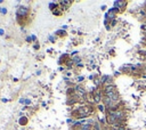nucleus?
Returning a JSON list of instances; mask_svg holds the SVG:
<instances>
[{"label": "nucleus", "instance_id": "15", "mask_svg": "<svg viewBox=\"0 0 146 130\" xmlns=\"http://www.w3.org/2000/svg\"><path fill=\"white\" fill-rule=\"evenodd\" d=\"M107 79H108V76H107V75H104V76H103V78H102V81L104 82V81L107 80Z\"/></svg>", "mask_w": 146, "mask_h": 130}, {"label": "nucleus", "instance_id": "2", "mask_svg": "<svg viewBox=\"0 0 146 130\" xmlns=\"http://www.w3.org/2000/svg\"><path fill=\"white\" fill-rule=\"evenodd\" d=\"M28 14H29V8H28V7H25V6H21L20 8L17 9V15H18L20 17L26 16Z\"/></svg>", "mask_w": 146, "mask_h": 130}, {"label": "nucleus", "instance_id": "5", "mask_svg": "<svg viewBox=\"0 0 146 130\" xmlns=\"http://www.w3.org/2000/svg\"><path fill=\"white\" fill-rule=\"evenodd\" d=\"M115 91V86L114 84H108V86L105 87V94H107V92H113Z\"/></svg>", "mask_w": 146, "mask_h": 130}, {"label": "nucleus", "instance_id": "17", "mask_svg": "<svg viewBox=\"0 0 146 130\" xmlns=\"http://www.w3.org/2000/svg\"><path fill=\"white\" fill-rule=\"evenodd\" d=\"M83 79H84L83 76H79V78H78V81H79V82H81V81H83Z\"/></svg>", "mask_w": 146, "mask_h": 130}, {"label": "nucleus", "instance_id": "18", "mask_svg": "<svg viewBox=\"0 0 146 130\" xmlns=\"http://www.w3.org/2000/svg\"><path fill=\"white\" fill-rule=\"evenodd\" d=\"M111 24H112V25L114 26V25H115V21H114V20H112V22H111Z\"/></svg>", "mask_w": 146, "mask_h": 130}, {"label": "nucleus", "instance_id": "10", "mask_svg": "<svg viewBox=\"0 0 146 130\" xmlns=\"http://www.w3.org/2000/svg\"><path fill=\"white\" fill-rule=\"evenodd\" d=\"M53 14H54V15H61V10L54 9V10H53Z\"/></svg>", "mask_w": 146, "mask_h": 130}, {"label": "nucleus", "instance_id": "1", "mask_svg": "<svg viewBox=\"0 0 146 130\" xmlns=\"http://www.w3.org/2000/svg\"><path fill=\"white\" fill-rule=\"evenodd\" d=\"M91 112H92V108L89 105H84V106H81L80 108H78V114L80 118L88 116L89 114H91Z\"/></svg>", "mask_w": 146, "mask_h": 130}, {"label": "nucleus", "instance_id": "7", "mask_svg": "<svg viewBox=\"0 0 146 130\" xmlns=\"http://www.w3.org/2000/svg\"><path fill=\"white\" fill-rule=\"evenodd\" d=\"M89 129H90V124L84 123V124H82L81 126V130H89Z\"/></svg>", "mask_w": 146, "mask_h": 130}, {"label": "nucleus", "instance_id": "13", "mask_svg": "<svg viewBox=\"0 0 146 130\" xmlns=\"http://www.w3.org/2000/svg\"><path fill=\"white\" fill-rule=\"evenodd\" d=\"M0 13H2V14H6V13H7L6 8H0Z\"/></svg>", "mask_w": 146, "mask_h": 130}, {"label": "nucleus", "instance_id": "3", "mask_svg": "<svg viewBox=\"0 0 146 130\" xmlns=\"http://www.w3.org/2000/svg\"><path fill=\"white\" fill-rule=\"evenodd\" d=\"M105 96L106 97H108L112 102H115V100H118L119 99V95L116 94L115 91H113V92H107V94H105Z\"/></svg>", "mask_w": 146, "mask_h": 130}, {"label": "nucleus", "instance_id": "8", "mask_svg": "<svg viewBox=\"0 0 146 130\" xmlns=\"http://www.w3.org/2000/svg\"><path fill=\"white\" fill-rule=\"evenodd\" d=\"M49 8L51 10L56 9V4H54V2H51V4H49Z\"/></svg>", "mask_w": 146, "mask_h": 130}, {"label": "nucleus", "instance_id": "16", "mask_svg": "<svg viewBox=\"0 0 146 130\" xmlns=\"http://www.w3.org/2000/svg\"><path fill=\"white\" fill-rule=\"evenodd\" d=\"M94 129H95V130H100V129H99V126H98L97 123H96V124H95V126H94Z\"/></svg>", "mask_w": 146, "mask_h": 130}, {"label": "nucleus", "instance_id": "4", "mask_svg": "<svg viewBox=\"0 0 146 130\" xmlns=\"http://www.w3.org/2000/svg\"><path fill=\"white\" fill-rule=\"evenodd\" d=\"M75 91H76V94H78L79 96H84V94H86V90L82 88V87H80V86L75 87Z\"/></svg>", "mask_w": 146, "mask_h": 130}, {"label": "nucleus", "instance_id": "19", "mask_svg": "<svg viewBox=\"0 0 146 130\" xmlns=\"http://www.w3.org/2000/svg\"><path fill=\"white\" fill-rule=\"evenodd\" d=\"M0 34H4V30H0Z\"/></svg>", "mask_w": 146, "mask_h": 130}, {"label": "nucleus", "instance_id": "14", "mask_svg": "<svg viewBox=\"0 0 146 130\" xmlns=\"http://www.w3.org/2000/svg\"><path fill=\"white\" fill-rule=\"evenodd\" d=\"M61 5H70V1H61Z\"/></svg>", "mask_w": 146, "mask_h": 130}, {"label": "nucleus", "instance_id": "6", "mask_svg": "<svg viewBox=\"0 0 146 130\" xmlns=\"http://www.w3.org/2000/svg\"><path fill=\"white\" fill-rule=\"evenodd\" d=\"M94 100H95L96 103H99V100H100V95L98 94V92H97V94H95V96H94Z\"/></svg>", "mask_w": 146, "mask_h": 130}, {"label": "nucleus", "instance_id": "20", "mask_svg": "<svg viewBox=\"0 0 146 130\" xmlns=\"http://www.w3.org/2000/svg\"><path fill=\"white\" fill-rule=\"evenodd\" d=\"M104 130H107V129H104Z\"/></svg>", "mask_w": 146, "mask_h": 130}, {"label": "nucleus", "instance_id": "12", "mask_svg": "<svg viewBox=\"0 0 146 130\" xmlns=\"http://www.w3.org/2000/svg\"><path fill=\"white\" fill-rule=\"evenodd\" d=\"M98 108H99L100 112H105V108L103 107V105H98Z\"/></svg>", "mask_w": 146, "mask_h": 130}, {"label": "nucleus", "instance_id": "11", "mask_svg": "<svg viewBox=\"0 0 146 130\" xmlns=\"http://www.w3.org/2000/svg\"><path fill=\"white\" fill-rule=\"evenodd\" d=\"M56 34H58V36H59V34H61V36H64V34H65V31H62V30H61V31H57Z\"/></svg>", "mask_w": 146, "mask_h": 130}, {"label": "nucleus", "instance_id": "9", "mask_svg": "<svg viewBox=\"0 0 146 130\" xmlns=\"http://www.w3.org/2000/svg\"><path fill=\"white\" fill-rule=\"evenodd\" d=\"M26 122H28V119H26V118H22V119L20 120V123H21V124H25Z\"/></svg>", "mask_w": 146, "mask_h": 130}]
</instances>
